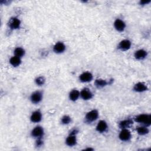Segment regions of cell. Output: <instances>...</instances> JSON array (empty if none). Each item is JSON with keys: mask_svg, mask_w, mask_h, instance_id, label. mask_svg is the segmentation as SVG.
I'll use <instances>...</instances> for the list:
<instances>
[{"mask_svg": "<svg viewBox=\"0 0 151 151\" xmlns=\"http://www.w3.org/2000/svg\"><path fill=\"white\" fill-rule=\"evenodd\" d=\"M45 79L43 76L37 77L35 79V83L37 86H43L45 84Z\"/></svg>", "mask_w": 151, "mask_h": 151, "instance_id": "obj_24", "label": "cell"}, {"mask_svg": "<svg viewBox=\"0 0 151 151\" xmlns=\"http://www.w3.org/2000/svg\"><path fill=\"white\" fill-rule=\"evenodd\" d=\"M9 63L12 66H13L14 67H18L21 64V58L18 57L15 55L12 56L9 59Z\"/></svg>", "mask_w": 151, "mask_h": 151, "instance_id": "obj_20", "label": "cell"}, {"mask_svg": "<svg viewBox=\"0 0 151 151\" xmlns=\"http://www.w3.org/2000/svg\"><path fill=\"white\" fill-rule=\"evenodd\" d=\"M43 98V93L41 91L37 90L32 92L30 96V100L33 104L40 103Z\"/></svg>", "mask_w": 151, "mask_h": 151, "instance_id": "obj_4", "label": "cell"}, {"mask_svg": "<svg viewBox=\"0 0 151 151\" xmlns=\"http://www.w3.org/2000/svg\"><path fill=\"white\" fill-rule=\"evenodd\" d=\"M21 22L20 19L18 18L15 17H13L11 18L8 23V25L9 28L12 30L19 29L21 27Z\"/></svg>", "mask_w": 151, "mask_h": 151, "instance_id": "obj_6", "label": "cell"}, {"mask_svg": "<svg viewBox=\"0 0 151 151\" xmlns=\"http://www.w3.org/2000/svg\"><path fill=\"white\" fill-rule=\"evenodd\" d=\"M44 134V130L41 126H37L32 129L31 132V136L32 137L37 139L42 138Z\"/></svg>", "mask_w": 151, "mask_h": 151, "instance_id": "obj_5", "label": "cell"}, {"mask_svg": "<svg viewBox=\"0 0 151 151\" xmlns=\"http://www.w3.org/2000/svg\"><path fill=\"white\" fill-rule=\"evenodd\" d=\"M147 56V52L144 49H139L134 52V57L137 60H143Z\"/></svg>", "mask_w": 151, "mask_h": 151, "instance_id": "obj_16", "label": "cell"}, {"mask_svg": "<svg viewBox=\"0 0 151 151\" xmlns=\"http://www.w3.org/2000/svg\"><path fill=\"white\" fill-rule=\"evenodd\" d=\"M132 46V42L129 40L124 39L120 41L117 45V49L122 51L129 50Z\"/></svg>", "mask_w": 151, "mask_h": 151, "instance_id": "obj_8", "label": "cell"}, {"mask_svg": "<svg viewBox=\"0 0 151 151\" xmlns=\"http://www.w3.org/2000/svg\"><path fill=\"white\" fill-rule=\"evenodd\" d=\"M42 145H43V140H42V138L37 139L36 142H35V146L37 147H41L42 146Z\"/></svg>", "mask_w": 151, "mask_h": 151, "instance_id": "obj_25", "label": "cell"}, {"mask_svg": "<svg viewBox=\"0 0 151 151\" xmlns=\"http://www.w3.org/2000/svg\"><path fill=\"white\" fill-rule=\"evenodd\" d=\"M79 80L82 83H88L90 82L93 78V74L89 71H84L79 76Z\"/></svg>", "mask_w": 151, "mask_h": 151, "instance_id": "obj_13", "label": "cell"}, {"mask_svg": "<svg viewBox=\"0 0 151 151\" xmlns=\"http://www.w3.org/2000/svg\"><path fill=\"white\" fill-rule=\"evenodd\" d=\"M78 132L77 129H72L65 139V144L70 147H73L77 144V134Z\"/></svg>", "mask_w": 151, "mask_h": 151, "instance_id": "obj_2", "label": "cell"}, {"mask_svg": "<svg viewBox=\"0 0 151 151\" xmlns=\"http://www.w3.org/2000/svg\"><path fill=\"white\" fill-rule=\"evenodd\" d=\"M114 27L115 29L118 32H123L124 31L126 25L124 21L120 18H117L114 22Z\"/></svg>", "mask_w": 151, "mask_h": 151, "instance_id": "obj_10", "label": "cell"}, {"mask_svg": "<svg viewBox=\"0 0 151 151\" xmlns=\"http://www.w3.org/2000/svg\"><path fill=\"white\" fill-rule=\"evenodd\" d=\"M14 54L15 56L21 58L24 56V55L25 54V51L23 48L18 47L15 48V50L14 51Z\"/></svg>", "mask_w": 151, "mask_h": 151, "instance_id": "obj_22", "label": "cell"}, {"mask_svg": "<svg viewBox=\"0 0 151 151\" xmlns=\"http://www.w3.org/2000/svg\"><path fill=\"white\" fill-rule=\"evenodd\" d=\"M109 84V82H108L106 80H103L101 78H98L94 81V85L98 88H103Z\"/></svg>", "mask_w": 151, "mask_h": 151, "instance_id": "obj_21", "label": "cell"}, {"mask_svg": "<svg viewBox=\"0 0 151 151\" xmlns=\"http://www.w3.org/2000/svg\"><path fill=\"white\" fill-rule=\"evenodd\" d=\"M150 2V0H148V1H140V4L141 5H147L148 4H149Z\"/></svg>", "mask_w": 151, "mask_h": 151, "instance_id": "obj_26", "label": "cell"}, {"mask_svg": "<svg viewBox=\"0 0 151 151\" xmlns=\"http://www.w3.org/2000/svg\"><path fill=\"white\" fill-rule=\"evenodd\" d=\"M80 97V91L76 89H73L69 93V99L72 101H76Z\"/></svg>", "mask_w": 151, "mask_h": 151, "instance_id": "obj_17", "label": "cell"}, {"mask_svg": "<svg viewBox=\"0 0 151 151\" xmlns=\"http://www.w3.org/2000/svg\"><path fill=\"white\" fill-rule=\"evenodd\" d=\"M136 130L137 134L140 136L146 135V134H148L149 132V129L148 127H146L143 125L137 126L136 129Z\"/></svg>", "mask_w": 151, "mask_h": 151, "instance_id": "obj_19", "label": "cell"}, {"mask_svg": "<svg viewBox=\"0 0 151 151\" xmlns=\"http://www.w3.org/2000/svg\"><path fill=\"white\" fill-rule=\"evenodd\" d=\"M94 150V149L91 148V147H88V148L84 149V150Z\"/></svg>", "mask_w": 151, "mask_h": 151, "instance_id": "obj_27", "label": "cell"}, {"mask_svg": "<svg viewBox=\"0 0 151 151\" xmlns=\"http://www.w3.org/2000/svg\"><path fill=\"white\" fill-rule=\"evenodd\" d=\"M134 121L146 127L151 124V115L150 114H140L134 117Z\"/></svg>", "mask_w": 151, "mask_h": 151, "instance_id": "obj_1", "label": "cell"}, {"mask_svg": "<svg viewBox=\"0 0 151 151\" xmlns=\"http://www.w3.org/2000/svg\"><path fill=\"white\" fill-rule=\"evenodd\" d=\"M99 117V111L96 109H93L88 111L85 116V122L88 123H91L96 121Z\"/></svg>", "mask_w": 151, "mask_h": 151, "instance_id": "obj_3", "label": "cell"}, {"mask_svg": "<svg viewBox=\"0 0 151 151\" xmlns=\"http://www.w3.org/2000/svg\"><path fill=\"white\" fill-rule=\"evenodd\" d=\"M42 119V113L40 110H37L32 112L31 116H30V120L31 122L37 123H39L41 121Z\"/></svg>", "mask_w": 151, "mask_h": 151, "instance_id": "obj_11", "label": "cell"}, {"mask_svg": "<svg viewBox=\"0 0 151 151\" xmlns=\"http://www.w3.org/2000/svg\"><path fill=\"white\" fill-rule=\"evenodd\" d=\"M71 118L70 116L68 115H64L61 119V124H64V125H67V124H68L71 123Z\"/></svg>", "mask_w": 151, "mask_h": 151, "instance_id": "obj_23", "label": "cell"}, {"mask_svg": "<svg viewBox=\"0 0 151 151\" xmlns=\"http://www.w3.org/2000/svg\"><path fill=\"white\" fill-rule=\"evenodd\" d=\"M93 97V94L90 88H83L80 91V97L84 100H89Z\"/></svg>", "mask_w": 151, "mask_h": 151, "instance_id": "obj_9", "label": "cell"}, {"mask_svg": "<svg viewBox=\"0 0 151 151\" xmlns=\"http://www.w3.org/2000/svg\"><path fill=\"white\" fill-rule=\"evenodd\" d=\"M108 129V124L107 122L104 120H100L96 127V130L98 133H104Z\"/></svg>", "mask_w": 151, "mask_h": 151, "instance_id": "obj_12", "label": "cell"}, {"mask_svg": "<svg viewBox=\"0 0 151 151\" xmlns=\"http://www.w3.org/2000/svg\"><path fill=\"white\" fill-rule=\"evenodd\" d=\"M133 91L137 93H142L147 91L148 90V87L145 83L140 81V82H137L134 85L133 87Z\"/></svg>", "mask_w": 151, "mask_h": 151, "instance_id": "obj_15", "label": "cell"}, {"mask_svg": "<svg viewBox=\"0 0 151 151\" xmlns=\"http://www.w3.org/2000/svg\"><path fill=\"white\" fill-rule=\"evenodd\" d=\"M119 138L123 142H127L132 138V133L128 129H122L119 134Z\"/></svg>", "mask_w": 151, "mask_h": 151, "instance_id": "obj_7", "label": "cell"}, {"mask_svg": "<svg viewBox=\"0 0 151 151\" xmlns=\"http://www.w3.org/2000/svg\"><path fill=\"white\" fill-rule=\"evenodd\" d=\"M66 46L63 42L58 41L53 46V51L56 54H61L65 51Z\"/></svg>", "mask_w": 151, "mask_h": 151, "instance_id": "obj_14", "label": "cell"}, {"mask_svg": "<svg viewBox=\"0 0 151 151\" xmlns=\"http://www.w3.org/2000/svg\"><path fill=\"white\" fill-rule=\"evenodd\" d=\"M133 121L130 119H124L119 122V126L121 129H128L133 124Z\"/></svg>", "mask_w": 151, "mask_h": 151, "instance_id": "obj_18", "label": "cell"}]
</instances>
